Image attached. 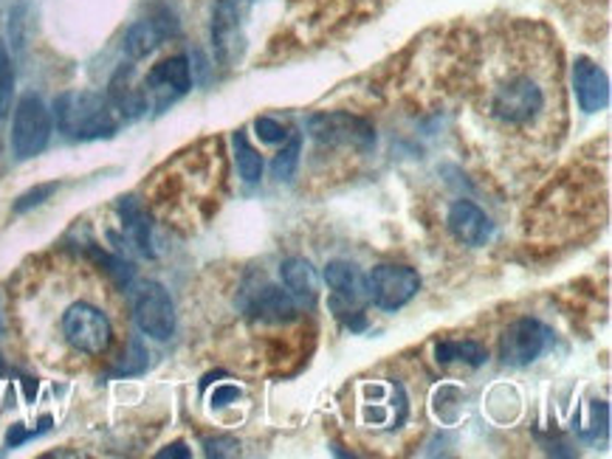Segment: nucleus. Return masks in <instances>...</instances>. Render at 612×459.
Segmentation results:
<instances>
[{"instance_id":"nucleus-1","label":"nucleus","mask_w":612,"mask_h":459,"mask_svg":"<svg viewBox=\"0 0 612 459\" xmlns=\"http://www.w3.org/2000/svg\"><path fill=\"white\" fill-rule=\"evenodd\" d=\"M55 119L60 133L74 142L110 138L119 128V113L110 99L91 94V90H71V94L57 96Z\"/></svg>"},{"instance_id":"nucleus-2","label":"nucleus","mask_w":612,"mask_h":459,"mask_svg":"<svg viewBox=\"0 0 612 459\" xmlns=\"http://www.w3.org/2000/svg\"><path fill=\"white\" fill-rule=\"evenodd\" d=\"M51 138V113H48L46 101L37 94H26L17 108H14V122H12V149L14 156L26 161V158L40 156L43 149L48 147Z\"/></svg>"},{"instance_id":"nucleus-3","label":"nucleus","mask_w":612,"mask_h":459,"mask_svg":"<svg viewBox=\"0 0 612 459\" xmlns=\"http://www.w3.org/2000/svg\"><path fill=\"white\" fill-rule=\"evenodd\" d=\"M308 133L322 144H331V147H350L359 149V153H368L375 147V130L368 119L361 116L341 113H316L308 119Z\"/></svg>"},{"instance_id":"nucleus-4","label":"nucleus","mask_w":612,"mask_h":459,"mask_svg":"<svg viewBox=\"0 0 612 459\" xmlns=\"http://www.w3.org/2000/svg\"><path fill=\"white\" fill-rule=\"evenodd\" d=\"M62 333L69 338V345L74 350L85 352V355H103L110 347V322L103 311H96L94 304H71L65 316H62Z\"/></svg>"},{"instance_id":"nucleus-5","label":"nucleus","mask_w":612,"mask_h":459,"mask_svg":"<svg viewBox=\"0 0 612 459\" xmlns=\"http://www.w3.org/2000/svg\"><path fill=\"white\" fill-rule=\"evenodd\" d=\"M370 299L382 311H401L421 291V277L416 268L407 265H379L368 277Z\"/></svg>"},{"instance_id":"nucleus-6","label":"nucleus","mask_w":612,"mask_h":459,"mask_svg":"<svg viewBox=\"0 0 612 459\" xmlns=\"http://www.w3.org/2000/svg\"><path fill=\"white\" fill-rule=\"evenodd\" d=\"M544 105V94L531 76H514L497 88L494 99H491V110L500 122L505 124H528L537 119V113Z\"/></svg>"},{"instance_id":"nucleus-7","label":"nucleus","mask_w":612,"mask_h":459,"mask_svg":"<svg viewBox=\"0 0 612 459\" xmlns=\"http://www.w3.org/2000/svg\"><path fill=\"white\" fill-rule=\"evenodd\" d=\"M133 316H136L139 330L156 341H167L176 333V304L167 288L158 282H144L139 288Z\"/></svg>"},{"instance_id":"nucleus-8","label":"nucleus","mask_w":612,"mask_h":459,"mask_svg":"<svg viewBox=\"0 0 612 459\" xmlns=\"http://www.w3.org/2000/svg\"><path fill=\"white\" fill-rule=\"evenodd\" d=\"M192 88V74H190V60L187 57H170V60L158 62L153 68L147 80H144V101L147 108L164 110L167 105H172L176 99L187 94Z\"/></svg>"},{"instance_id":"nucleus-9","label":"nucleus","mask_w":612,"mask_h":459,"mask_svg":"<svg viewBox=\"0 0 612 459\" xmlns=\"http://www.w3.org/2000/svg\"><path fill=\"white\" fill-rule=\"evenodd\" d=\"M548 345V330L537 318H517L500 338V359L508 366H528L542 355Z\"/></svg>"},{"instance_id":"nucleus-10","label":"nucleus","mask_w":612,"mask_h":459,"mask_svg":"<svg viewBox=\"0 0 612 459\" xmlns=\"http://www.w3.org/2000/svg\"><path fill=\"white\" fill-rule=\"evenodd\" d=\"M325 282L334 288V311H361V304L370 302L368 277L353 263H327Z\"/></svg>"},{"instance_id":"nucleus-11","label":"nucleus","mask_w":612,"mask_h":459,"mask_svg":"<svg viewBox=\"0 0 612 459\" xmlns=\"http://www.w3.org/2000/svg\"><path fill=\"white\" fill-rule=\"evenodd\" d=\"M243 17L226 3H215L212 12V48L220 65H235L243 55Z\"/></svg>"},{"instance_id":"nucleus-12","label":"nucleus","mask_w":612,"mask_h":459,"mask_svg":"<svg viewBox=\"0 0 612 459\" xmlns=\"http://www.w3.org/2000/svg\"><path fill=\"white\" fill-rule=\"evenodd\" d=\"M573 88L585 113H601L610 105V76L587 57H578L573 65Z\"/></svg>"},{"instance_id":"nucleus-13","label":"nucleus","mask_w":612,"mask_h":459,"mask_svg":"<svg viewBox=\"0 0 612 459\" xmlns=\"http://www.w3.org/2000/svg\"><path fill=\"white\" fill-rule=\"evenodd\" d=\"M176 34V21L167 17V14H158V17H144V21L133 23L124 34V55L130 60H144L147 55H153L158 46H161L167 37Z\"/></svg>"},{"instance_id":"nucleus-14","label":"nucleus","mask_w":612,"mask_h":459,"mask_svg":"<svg viewBox=\"0 0 612 459\" xmlns=\"http://www.w3.org/2000/svg\"><path fill=\"white\" fill-rule=\"evenodd\" d=\"M449 229L466 245H485L491 240V234H494V224L489 220V215L471 201H457L452 206Z\"/></svg>"},{"instance_id":"nucleus-15","label":"nucleus","mask_w":612,"mask_h":459,"mask_svg":"<svg viewBox=\"0 0 612 459\" xmlns=\"http://www.w3.org/2000/svg\"><path fill=\"white\" fill-rule=\"evenodd\" d=\"M249 311L260 318V322H272V325H286L300 316L297 313V299L288 291L277 288V285H266L263 291L254 293V302Z\"/></svg>"},{"instance_id":"nucleus-16","label":"nucleus","mask_w":612,"mask_h":459,"mask_svg":"<svg viewBox=\"0 0 612 459\" xmlns=\"http://www.w3.org/2000/svg\"><path fill=\"white\" fill-rule=\"evenodd\" d=\"M279 274H283V282H286L288 293H291L293 299H300V302L308 304V307L316 302L320 279H316V270H313V265L308 263V259L302 257L286 259L283 268H279Z\"/></svg>"},{"instance_id":"nucleus-17","label":"nucleus","mask_w":612,"mask_h":459,"mask_svg":"<svg viewBox=\"0 0 612 459\" xmlns=\"http://www.w3.org/2000/svg\"><path fill=\"white\" fill-rule=\"evenodd\" d=\"M119 215H122L124 231H128V237L133 240V245L142 251L144 257H156V251H153V237H151L153 231L151 217L144 215L139 201H133V197H122V203H119Z\"/></svg>"},{"instance_id":"nucleus-18","label":"nucleus","mask_w":612,"mask_h":459,"mask_svg":"<svg viewBox=\"0 0 612 459\" xmlns=\"http://www.w3.org/2000/svg\"><path fill=\"white\" fill-rule=\"evenodd\" d=\"M435 359L437 364H469V366H483L485 359H489V352L485 347H480L477 341H441L435 347Z\"/></svg>"},{"instance_id":"nucleus-19","label":"nucleus","mask_w":612,"mask_h":459,"mask_svg":"<svg viewBox=\"0 0 612 459\" xmlns=\"http://www.w3.org/2000/svg\"><path fill=\"white\" fill-rule=\"evenodd\" d=\"M235 158H238V172L245 183H257L263 178V158L257 156L252 144L245 142L243 130L235 133Z\"/></svg>"},{"instance_id":"nucleus-20","label":"nucleus","mask_w":612,"mask_h":459,"mask_svg":"<svg viewBox=\"0 0 612 459\" xmlns=\"http://www.w3.org/2000/svg\"><path fill=\"white\" fill-rule=\"evenodd\" d=\"M300 147H302L300 135H291L288 147H283V153L274 158L272 164L274 178H279V181H291L293 172H297V164H300Z\"/></svg>"},{"instance_id":"nucleus-21","label":"nucleus","mask_w":612,"mask_h":459,"mask_svg":"<svg viewBox=\"0 0 612 459\" xmlns=\"http://www.w3.org/2000/svg\"><path fill=\"white\" fill-rule=\"evenodd\" d=\"M91 257H94L96 263L103 265V268L108 270L110 277H113L119 285H122V288H128V285L133 282V268H130L128 259L110 257V254H105V251H99V249H91Z\"/></svg>"},{"instance_id":"nucleus-22","label":"nucleus","mask_w":612,"mask_h":459,"mask_svg":"<svg viewBox=\"0 0 612 459\" xmlns=\"http://www.w3.org/2000/svg\"><path fill=\"white\" fill-rule=\"evenodd\" d=\"M147 370V350L139 338H133L128 345V352L122 355L119 366H116V375H139V372Z\"/></svg>"},{"instance_id":"nucleus-23","label":"nucleus","mask_w":612,"mask_h":459,"mask_svg":"<svg viewBox=\"0 0 612 459\" xmlns=\"http://www.w3.org/2000/svg\"><path fill=\"white\" fill-rule=\"evenodd\" d=\"M12 90H14L12 57H9L7 46L0 43V116L9 110V101H12Z\"/></svg>"},{"instance_id":"nucleus-24","label":"nucleus","mask_w":612,"mask_h":459,"mask_svg":"<svg viewBox=\"0 0 612 459\" xmlns=\"http://www.w3.org/2000/svg\"><path fill=\"white\" fill-rule=\"evenodd\" d=\"M57 190H60V183L51 181V183H40V186H35V190L23 192V195L17 197V203H14V212L23 215V212H28V209H37V206H43V203L55 195Z\"/></svg>"},{"instance_id":"nucleus-25","label":"nucleus","mask_w":612,"mask_h":459,"mask_svg":"<svg viewBox=\"0 0 612 459\" xmlns=\"http://www.w3.org/2000/svg\"><path fill=\"white\" fill-rule=\"evenodd\" d=\"M48 428H51V418H43V420H40V428H35V432H28V428L23 426V423H14V426L9 428V434H7V448L23 446L26 439L40 437V434H46Z\"/></svg>"},{"instance_id":"nucleus-26","label":"nucleus","mask_w":612,"mask_h":459,"mask_svg":"<svg viewBox=\"0 0 612 459\" xmlns=\"http://www.w3.org/2000/svg\"><path fill=\"white\" fill-rule=\"evenodd\" d=\"M254 130H257V135L266 144H279L288 138V130L279 122H274V119H268V116H260L257 122H254Z\"/></svg>"},{"instance_id":"nucleus-27","label":"nucleus","mask_w":612,"mask_h":459,"mask_svg":"<svg viewBox=\"0 0 612 459\" xmlns=\"http://www.w3.org/2000/svg\"><path fill=\"white\" fill-rule=\"evenodd\" d=\"M204 448H206V457H235L240 451L238 443L231 437H209L204 439Z\"/></svg>"},{"instance_id":"nucleus-28","label":"nucleus","mask_w":612,"mask_h":459,"mask_svg":"<svg viewBox=\"0 0 612 459\" xmlns=\"http://www.w3.org/2000/svg\"><path fill=\"white\" fill-rule=\"evenodd\" d=\"M240 389L238 386H218L215 392H212V406L215 409H224V406H229V403H238L240 400Z\"/></svg>"},{"instance_id":"nucleus-29","label":"nucleus","mask_w":612,"mask_h":459,"mask_svg":"<svg viewBox=\"0 0 612 459\" xmlns=\"http://www.w3.org/2000/svg\"><path fill=\"white\" fill-rule=\"evenodd\" d=\"M158 459H190L192 451L187 448V443H172V446L161 448V451L156 454Z\"/></svg>"},{"instance_id":"nucleus-30","label":"nucleus","mask_w":612,"mask_h":459,"mask_svg":"<svg viewBox=\"0 0 612 459\" xmlns=\"http://www.w3.org/2000/svg\"><path fill=\"white\" fill-rule=\"evenodd\" d=\"M220 3H226V7L235 9V12H238L240 17H245V14H249V9H252L254 3H257V0H220Z\"/></svg>"},{"instance_id":"nucleus-31","label":"nucleus","mask_w":612,"mask_h":459,"mask_svg":"<svg viewBox=\"0 0 612 459\" xmlns=\"http://www.w3.org/2000/svg\"><path fill=\"white\" fill-rule=\"evenodd\" d=\"M0 336H3V313H0Z\"/></svg>"},{"instance_id":"nucleus-32","label":"nucleus","mask_w":612,"mask_h":459,"mask_svg":"<svg viewBox=\"0 0 612 459\" xmlns=\"http://www.w3.org/2000/svg\"><path fill=\"white\" fill-rule=\"evenodd\" d=\"M0 375H3V359H0Z\"/></svg>"}]
</instances>
